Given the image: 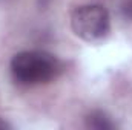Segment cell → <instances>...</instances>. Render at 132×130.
Returning <instances> with one entry per match:
<instances>
[{"label":"cell","instance_id":"cell-5","mask_svg":"<svg viewBox=\"0 0 132 130\" xmlns=\"http://www.w3.org/2000/svg\"><path fill=\"white\" fill-rule=\"evenodd\" d=\"M51 2H52V0H38V5L45 8V6H48V5H49Z\"/></svg>","mask_w":132,"mask_h":130},{"label":"cell","instance_id":"cell-1","mask_svg":"<svg viewBox=\"0 0 132 130\" xmlns=\"http://www.w3.org/2000/svg\"><path fill=\"white\" fill-rule=\"evenodd\" d=\"M62 70L57 57L45 51H23L12 57L11 73L19 84L34 86L54 80Z\"/></svg>","mask_w":132,"mask_h":130},{"label":"cell","instance_id":"cell-3","mask_svg":"<svg viewBox=\"0 0 132 130\" xmlns=\"http://www.w3.org/2000/svg\"><path fill=\"white\" fill-rule=\"evenodd\" d=\"M86 126L88 127H91V129H95V130H111L115 127V124L111 121V118L106 115V113H103V112H92V113H89L88 115V118H86Z\"/></svg>","mask_w":132,"mask_h":130},{"label":"cell","instance_id":"cell-4","mask_svg":"<svg viewBox=\"0 0 132 130\" xmlns=\"http://www.w3.org/2000/svg\"><path fill=\"white\" fill-rule=\"evenodd\" d=\"M123 14H125L126 18H131L132 20V0H128L123 5Z\"/></svg>","mask_w":132,"mask_h":130},{"label":"cell","instance_id":"cell-2","mask_svg":"<svg viewBox=\"0 0 132 130\" xmlns=\"http://www.w3.org/2000/svg\"><path fill=\"white\" fill-rule=\"evenodd\" d=\"M71 26L77 37L85 41H100L111 31V17L101 5L78 6L71 15Z\"/></svg>","mask_w":132,"mask_h":130}]
</instances>
